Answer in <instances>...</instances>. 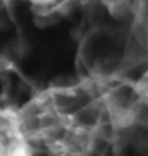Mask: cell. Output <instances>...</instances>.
<instances>
[{"mask_svg":"<svg viewBox=\"0 0 148 156\" xmlns=\"http://www.w3.org/2000/svg\"><path fill=\"white\" fill-rule=\"evenodd\" d=\"M0 156H32L30 142L18 121V112L3 110L0 115Z\"/></svg>","mask_w":148,"mask_h":156,"instance_id":"1","label":"cell"},{"mask_svg":"<svg viewBox=\"0 0 148 156\" xmlns=\"http://www.w3.org/2000/svg\"><path fill=\"white\" fill-rule=\"evenodd\" d=\"M59 156H65V154H59Z\"/></svg>","mask_w":148,"mask_h":156,"instance_id":"2","label":"cell"}]
</instances>
